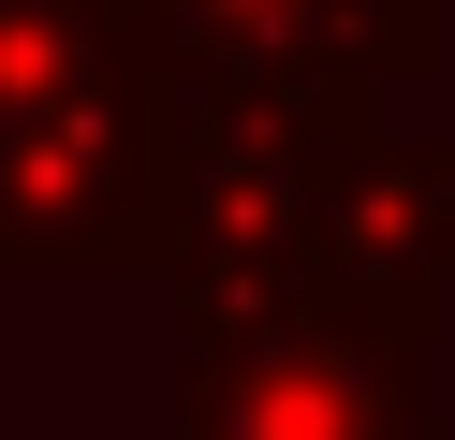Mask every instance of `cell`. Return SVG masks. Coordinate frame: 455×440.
Wrapping results in <instances>:
<instances>
[]
</instances>
